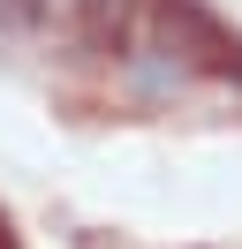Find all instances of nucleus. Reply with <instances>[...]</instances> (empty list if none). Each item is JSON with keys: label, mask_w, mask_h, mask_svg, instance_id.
I'll return each mask as SVG.
<instances>
[{"label": "nucleus", "mask_w": 242, "mask_h": 249, "mask_svg": "<svg viewBox=\"0 0 242 249\" xmlns=\"http://www.w3.org/2000/svg\"><path fill=\"white\" fill-rule=\"evenodd\" d=\"M227 76H242V53H235V61H227Z\"/></svg>", "instance_id": "f257e3e1"}]
</instances>
